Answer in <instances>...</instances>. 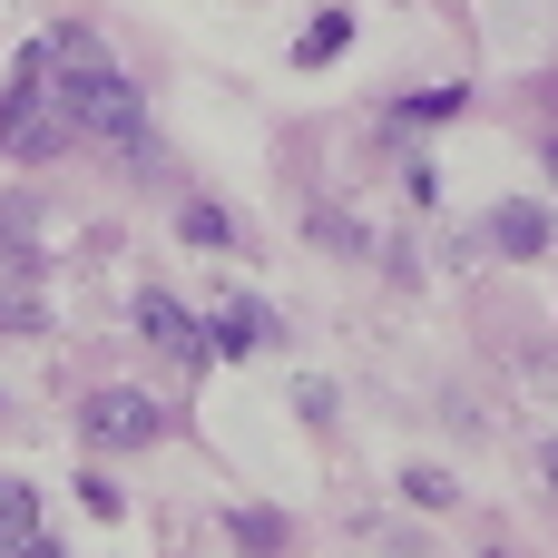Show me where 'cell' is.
<instances>
[{
  "mask_svg": "<svg viewBox=\"0 0 558 558\" xmlns=\"http://www.w3.org/2000/svg\"><path fill=\"white\" fill-rule=\"evenodd\" d=\"M255 343H275V314H265V304H245V294H235V304H216V314H206V353H226V363H235V353H255Z\"/></svg>",
  "mask_w": 558,
  "mask_h": 558,
  "instance_id": "4",
  "label": "cell"
},
{
  "mask_svg": "<svg viewBox=\"0 0 558 558\" xmlns=\"http://www.w3.org/2000/svg\"><path fill=\"white\" fill-rule=\"evenodd\" d=\"M78 500H88V510H98V520H118V510H128V490H118V481H108V471H88V481H78Z\"/></svg>",
  "mask_w": 558,
  "mask_h": 558,
  "instance_id": "13",
  "label": "cell"
},
{
  "mask_svg": "<svg viewBox=\"0 0 558 558\" xmlns=\"http://www.w3.org/2000/svg\"><path fill=\"white\" fill-rule=\"evenodd\" d=\"M177 235H186L196 255H235V216H226L216 196H186V206H177Z\"/></svg>",
  "mask_w": 558,
  "mask_h": 558,
  "instance_id": "6",
  "label": "cell"
},
{
  "mask_svg": "<svg viewBox=\"0 0 558 558\" xmlns=\"http://www.w3.org/2000/svg\"><path fill=\"white\" fill-rule=\"evenodd\" d=\"M0 333H39V294L29 284H0Z\"/></svg>",
  "mask_w": 558,
  "mask_h": 558,
  "instance_id": "12",
  "label": "cell"
},
{
  "mask_svg": "<svg viewBox=\"0 0 558 558\" xmlns=\"http://www.w3.org/2000/svg\"><path fill=\"white\" fill-rule=\"evenodd\" d=\"M549 206H530V196H510V206H490V245H500V255H520V265H530V255H549Z\"/></svg>",
  "mask_w": 558,
  "mask_h": 558,
  "instance_id": "5",
  "label": "cell"
},
{
  "mask_svg": "<svg viewBox=\"0 0 558 558\" xmlns=\"http://www.w3.org/2000/svg\"><path fill=\"white\" fill-rule=\"evenodd\" d=\"M549 177H558V137H549Z\"/></svg>",
  "mask_w": 558,
  "mask_h": 558,
  "instance_id": "16",
  "label": "cell"
},
{
  "mask_svg": "<svg viewBox=\"0 0 558 558\" xmlns=\"http://www.w3.org/2000/svg\"><path fill=\"white\" fill-rule=\"evenodd\" d=\"M402 500H412V510H451L461 490H451V471H402Z\"/></svg>",
  "mask_w": 558,
  "mask_h": 558,
  "instance_id": "11",
  "label": "cell"
},
{
  "mask_svg": "<svg viewBox=\"0 0 558 558\" xmlns=\"http://www.w3.org/2000/svg\"><path fill=\"white\" fill-rule=\"evenodd\" d=\"M343 39H353V10L333 0V10H314V29L294 39V69H324V59H343Z\"/></svg>",
  "mask_w": 558,
  "mask_h": 558,
  "instance_id": "7",
  "label": "cell"
},
{
  "mask_svg": "<svg viewBox=\"0 0 558 558\" xmlns=\"http://www.w3.org/2000/svg\"><path fill=\"white\" fill-rule=\"evenodd\" d=\"M137 333H147L167 363H216V353H206V324H196L167 284H137Z\"/></svg>",
  "mask_w": 558,
  "mask_h": 558,
  "instance_id": "3",
  "label": "cell"
},
{
  "mask_svg": "<svg viewBox=\"0 0 558 558\" xmlns=\"http://www.w3.org/2000/svg\"><path fill=\"white\" fill-rule=\"evenodd\" d=\"M392 118H402V128H441V118H461V88H412Z\"/></svg>",
  "mask_w": 558,
  "mask_h": 558,
  "instance_id": "10",
  "label": "cell"
},
{
  "mask_svg": "<svg viewBox=\"0 0 558 558\" xmlns=\"http://www.w3.org/2000/svg\"><path fill=\"white\" fill-rule=\"evenodd\" d=\"M20 539H39V490L29 481H0V558L20 549Z\"/></svg>",
  "mask_w": 558,
  "mask_h": 558,
  "instance_id": "8",
  "label": "cell"
},
{
  "mask_svg": "<svg viewBox=\"0 0 558 558\" xmlns=\"http://www.w3.org/2000/svg\"><path fill=\"white\" fill-rule=\"evenodd\" d=\"M226 539H235L245 558H275V549H284V520H275V510H235V520H226Z\"/></svg>",
  "mask_w": 558,
  "mask_h": 558,
  "instance_id": "9",
  "label": "cell"
},
{
  "mask_svg": "<svg viewBox=\"0 0 558 558\" xmlns=\"http://www.w3.org/2000/svg\"><path fill=\"white\" fill-rule=\"evenodd\" d=\"M49 98H59V118H69L78 137H98V147H147V98H137V78H128L88 29H49Z\"/></svg>",
  "mask_w": 558,
  "mask_h": 558,
  "instance_id": "1",
  "label": "cell"
},
{
  "mask_svg": "<svg viewBox=\"0 0 558 558\" xmlns=\"http://www.w3.org/2000/svg\"><path fill=\"white\" fill-rule=\"evenodd\" d=\"M10 558H59V539H20V549H10Z\"/></svg>",
  "mask_w": 558,
  "mask_h": 558,
  "instance_id": "14",
  "label": "cell"
},
{
  "mask_svg": "<svg viewBox=\"0 0 558 558\" xmlns=\"http://www.w3.org/2000/svg\"><path fill=\"white\" fill-rule=\"evenodd\" d=\"M78 441L88 451H147V441H167V402H147V392H88V412H78Z\"/></svg>",
  "mask_w": 558,
  "mask_h": 558,
  "instance_id": "2",
  "label": "cell"
},
{
  "mask_svg": "<svg viewBox=\"0 0 558 558\" xmlns=\"http://www.w3.org/2000/svg\"><path fill=\"white\" fill-rule=\"evenodd\" d=\"M539 471H549V490H558V441H549V451H539Z\"/></svg>",
  "mask_w": 558,
  "mask_h": 558,
  "instance_id": "15",
  "label": "cell"
}]
</instances>
